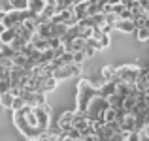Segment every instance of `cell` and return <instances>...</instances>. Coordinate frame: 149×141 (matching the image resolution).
Returning <instances> with one entry per match:
<instances>
[{
  "mask_svg": "<svg viewBox=\"0 0 149 141\" xmlns=\"http://www.w3.org/2000/svg\"><path fill=\"white\" fill-rule=\"evenodd\" d=\"M49 117H51L49 104L42 105V107H25L23 111L13 113V124L23 135H26V139L42 138L51 130Z\"/></svg>",
  "mask_w": 149,
  "mask_h": 141,
  "instance_id": "obj_1",
  "label": "cell"
},
{
  "mask_svg": "<svg viewBox=\"0 0 149 141\" xmlns=\"http://www.w3.org/2000/svg\"><path fill=\"white\" fill-rule=\"evenodd\" d=\"M95 98H98V91L93 87L91 79L79 77L76 83V111L81 115H87Z\"/></svg>",
  "mask_w": 149,
  "mask_h": 141,
  "instance_id": "obj_2",
  "label": "cell"
},
{
  "mask_svg": "<svg viewBox=\"0 0 149 141\" xmlns=\"http://www.w3.org/2000/svg\"><path fill=\"white\" fill-rule=\"evenodd\" d=\"M142 68L138 64H123L117 66V83H127V85H136Z\"/></svg>",
  "mask_w": 149,
  "mask_h": 141,
  "instance_id": "obj_3",
  "label": "cell"
},
{
  "mask_svg": "<svg viewBox=\"0 0 149 141\" xmlns=\"http://www.w3.org/2000/svg\"><path fill=\"white\" fill-rule=\"evenodd\" d=\"M83 75V66H77V64H68V66H61V68L55 70L53 77L61 83V81H66L70 77H79Z\"/></svg>",
  "mask_w": 149,
  "mask_h": 141,
  "instance_id": "obj_4",
  "label": "cell"
},
{
  "mask_svg": "<svg viewBox=\"0 0 149 141\" xmlns=\"http://www.w3.org/2000/svg\"><path fill=\"white\" fill-rule=\"evenodd\" d=\"M19 98H23V100L26 102V105H29V107H42V105L47 104V98H45V94L36 92V91H29V88L21 91Z\"/></svg>",
  "mask_w": 149,
  "mask_h": 141,
  "instance_id": "obj_5",
  "label": "cell"
},
{
  "mask_svg": "<svg viewBox=\"0 0 149 141\" xmlns=\"http://www.w3.org/2000/svg\"><path fill=\"white\" fill-rule=\"evenodd\" d=\"M119 126H121V132L123 134H130V132H138V120L136 117L132 115H127V113L121 111V117H119Z\"/></svg>",
  "mask_w": 149,
  "mask_h": 141,
  "instance_id": "obj_6",
  "label": "cell"
},
{
  "mask_svg": "<svg viewBox=\"0 0 149 141\" xmlns=\"http://www.w3.org/2000/svg\"><path fill=\"white\" fill-rule=\"evenodd\" d=\"M74 119H76V109H74V111L61 113V117H58V120H57V126H58V130H61L64 135L74 128Z\"/></svg>",
  "mask_w": 149,
  "mask_h": 141,
  "instance_id": "obj_7",
  "label": "cell"
},
{
  "mask_svg": "<svg viewBox=\"0 0 149 141\" xmlns=\"http://www.w3.org/2000/svg\"><path fill=\"white\" fill-rule=\"evenodd\" d=\"M57 85L58 81L55 77H36V92H42V94L53 92L57 91Z\"/></svg>",
  "mask_w": 149,
  "mask_h": 141,
  "instance_id": "obj_8",
  "label": "cell"
},
{
  "mask_svg": "<svg viewBox=\"0 0 149 141\" xmlns=\"http://www.w3.org/2000/svg\"><path fill=\"white\" fill-rule=\"evenodd\" d=\"M115 30H119V32H123V34H136L138 26H136L134 19H128V21H125V19H119V23L115 25Z\"/></svg>",
  "mask_w": 149,
  "mask_h": 141,
  "instance_id": "obj_9",
  "label": "cell"
},
{
  "mask_svg": "<svg viewBox=\"0 0 149 141\" xmlns=\"http://www.w3.org/2000/svg\"><path fill=\"white\" fill-rule=\"evenodd\" d=\"M100 75L106 83H117V68L115 66H102Z\"/></svg>",
  "mask_w": 149,
  "mask_h": 141,
  "instance_id": "obj_10",
  "label": "cell"
},
{
  "mask_svg": "<svg viewBox=\"0 0 149 141\" xmlns=\"http://www.w3.org/2000/svg\"><path fill=\"white\" fill-rule=\"evenodd\" d=\"M115 94H117V83H106L102 88H98V96L104 98L106 102H108L111 96H115Z\"/></svg>",
  "mask_w": 149,
  "mask_h": 141,
  "instance_id": "obj_11",
  "label": "cell"
},
{
  "mask_svg": "<svg viewBox=\"0 0 149 141\" xmlns=\"http://www.w3.org/2000/svg\"><path fill=\"white\" fill-rule=\"evenodd\" d=\"M72 11H74V15H76L77 19H85V17H89V2H76L74 4V8H72Z\"/></svg>",
  "mask_w": 149,
  "mask_h": 141,
  "instance_id": "obj_12",
  "label": "cell"
},
{
  "mask_svg": "<svg viewBox=\"0 0 149 141\" xmlns=\"http://www.w3.org/2000/svg\"><path fill=\"white\" fill-rule=\"evenodd\" d=\"M34 47L36 51H40V53H44V51H49L51 47H49V40H44V38H40L38 34H34V38H32V44H30Z\"/></svg>",
  "mask_w": 149,
  "mask_h": 141,
  "instance_id": "obj_13",
  "label": "cell"
},
{
  "mask_svg": "<svg viewBox=\"0 0 149 141\" xmlns=\"http://www.w3.org/2000/svg\"><path fill=\"white\" fill-rule=\"evenodd\" d=\"M119 117H121L119 109L108 107V109H106V113H104V122L106 124H115V122H119Z\"/></svg>",
  "mask_w": 149,
  "mask_h": 141,
  "instance_id": "obj_14",
  "label": "cell"
},
{
  "mask_svg": "<svg viewBox=\"0 0 149 141\" xmlns=\"http://www.w3.org/2000/svg\"><path fill=\"white\" fill-rule=\"evenodd\" d=\"M45 0H30V4H29V11L30 13H34V15H42L44 13V10H45Z\"/></svg>",
  "mask_w": 149,
  "mask_h": 141,
  "instance_id": "obj_15",
  "label": "cell"
},
{
  "mask_svg": "<svg viewBox=\"0 0 149 141\" xmlns=\"http://www.w3.org/2000/svg\"><path fill=\"white\" fill-rule=\"evenodd\" d=\"M68 26L66 25H53L51 26V38H58V40H64L66 34H68Z\"/></svg>",
  "mask_w": 149,
  "mask_h": 141,
  "instance_id": "obj_16",
  "label": "cell"
},
{
  "mask_svg": "<svg viewBox=\"0 0 149 141\" xmlns=\"http://www.w3.org/2000/svg\"><path fill=\"white\" fill-rule=\"evenodd\" d=\"M15 38H17V32H15L13 28H6L2 32V36H0V41H2L4 45H11L15 41Z\"/></svg>",
  "mask_w": 149,
  "mask_h": 141,
  "instance_id": "obj_17",
  "label": "cell"
},
{
  "mask_svg": "<svg viewBox=\"0 0 149 141\" xmlns=\"http://www.w3.org/2000/svg\"><path fill=\"white\" fill-rule=\"evenodd\" d=\"M15 94L13 92H8V94H4V96H0V107H4V109H11L13 107V102H15Z\"/></svg>",
  "mask_w": 149,
  "mask_h": 141,
  "instance_id": "obj_18",
  "label": "cell"
},
{
  "mask_svg": "<svg viewBox=\"0 0 149 141\" xmlns=\"http://www.w3.org/2000/svg\"><path fill=\"white\" fill-rule=\"evenodd\" d=\"M29 4H30V0H11V8L17 11H26Z\"/></svg>",
  "mask_w": 149,
  "mask_h": 141,
  "instance_id": "obj_19",
  "label": "cell"
},
{
  "mask_svg": "<svg viewBox=\"0 0 149 141\" xmlns=\"http://www.w3.org/2000/svg\"><path fill=\"white\" fill-rule=\"evenodd\" d=\"M136 40L142 41V44H149V28H138L136 30Z\"/></svg>",
  "mask_w": 149,
  "mask_h": 141,
  "instance_id": "obj_20",
  "label": "cell"
},
{
  "mask_svg": "<svg viewBox=\"0 0 149 141\" xmlns=\"http://www.w3.org/2000/svg\"><path fill=\"white\" fill-rule=\"evenodd\" d=\"M25 107H29V105H26V102L25 100H23V98H15V102H13V107H11V111H23V109H25Z\"/></svg>",
  "mask_w": 149,
  "mask_h": 141,
  "instance_id": "obj_21",
  "label": "cell"
},
{
  "mask_svg": "<svg viewBox=\"0 0 149 141\" xmlns=\"http://www.w3.org/2000/svg\"><path fill=\"white\" fill-rule=\"evenodd\" d=\"M11 10H13L11 8V0H0V11L2 13H10Z\"/></svg>",
  "mask_w": 149,
  "mask_h": 141,
  "instance_id": "obj_22",
  "label": "cell"
},
{
  "mask_svg": "<svg viewBox=\"0 0 149 141\" xmlns=\"http://www.w3.org/2000/svg\"><path fill=\"white\" fill-rule=\"evenodd\" d=\"M49 47L53 51H57V49H61V47H64V41L58 40V38H51V40H49Z\"/></svg>",
  "mask_w": 149,
  "mask_h": 141,
  "instance_id": "obj_23",
  "label": "cell"
},
{
  "mask_svg": "<svg viewBox=\"0 0 149 141\" xmlns=\"http://www.w3.org/2000/svg\"><path fill=\"white\" fill-rule=\"evenodd\" d=\"M125 135H127V141H142L143 132H130V134H125Z\"/></svg>",
  "mask_w": 149,
  "mask_h": 141,
  "instance_id": "obj_24",
  "label": "cell"
},
{
  "mask_svg": "<svg viewBox=\"0 0 149 141\" xmlns=\"http://www.w3.org/2000/svg\"><path fill=\"white\" fill-rule=\"evenodd\" d=\"M11 79V70L0 66V81H10Z\"/></svg>",
  "mask_w": 149,
  "mask_h": 141,
  "instance_id": "obj_25",
  "label": "cell"
},
{
  "mask_svg": "<svg viewBox=\"0 0 149 141\" xmlns=\"http://www.w3.org/2000/svg\"><path fill=\"white\" fill-rule=\"evenodd\" d=\"M8 92H11V83L10 81H0V96H4Z\"/></svg>",
  "mask_w": 149,
  "mask_h": 141,
  "instance_id": "obj_26",
  "label": "cell"
},
{
  "mask_svg": "<svg viewBox=\"0 0 149 141\" xmlns=\"http://www.w3.org/2000/svg\"><path fill=\"white\" fill-rule=\"evenodd\" d=\"M83 53H85V57H87V60H89V58H93L96 53H98V51H96L93 45H89V44H87V47H85V51H83Z\"/></svg>",
  "mask_w": 149,
  "mask_h": 141,
  "instance_id": "obj_27",
  "label": "cell"
},
{
  "mask_svg": "<svg viewBox=\"0 0 149 141\" xmlns=\"http://www.w3.org/2000/svg\"><path fill=\"white\" fill-rule=\"evenodd\" d=\"M123 6L127 8V10H130V11H132L136 6H138V0H123Z\"/></svg>",
  "mask_w": 149,
  "mask_h": 141,
  "instance_id": "obj_28",
  "label": "cell"
},
{
  "mask_svg": "<svg viewBox=\"0 0 149 141\" xmlns=\"http://www.w3.org/2000/svg\"><path fill=\"white\" fill-rule=\"evenodd\" d=\"M66 138H72V139H79V138H81V134H79V132L76 130V128H72V130H70L68 134H66Z\"/></svg>",
  "mask_w": 149,
  "mask_h": 141,
  "instance_id": "obj_29",
  "label": "cell"
},
{
  "mask_svg": "<svg viewBox=\"0 0 149 141\" xmlns=\"http://www.w3.org/2000/svg\"><path fill=\"white\" fill-rule=\"evenodd\" d=\"M108 4L111 8H115V6H121V4H123V0H108Z\"/></svg>",
  "mask_w": 149,
  "mask_h": 141,
  "instance_id": "obj_30",
  "label": "cell"
},
{
  "mask_svg": "<svg viewBox=\"0 0 149 141\" xmlns=\"http://www.w3.org/2000/svg\"><path fill=\"white\" fill-rule=\"evenodd\" d=\"M77 141H96V139H95V135H81Z\"/></svg>",
  "mask_w": 149,
  "mask_h": 141,
  "instance_id": "obj_31",
  "label": "cell"
},
{
  "mask_svg": "<svg viewBox=\"0 0 149 141\" xmlns=\"http://www.w3.org/2000/svg\"><path fill=\"white\" fill-rule=\"evenodd\" d=\"M143 135H146V138H149V124L146 126V130H143Z\"/></svg>",
  "mask_w": 149,
  "mask_h": 141,
  "instance_id": "obj_32",
  "label": "cell"
},
{
  "mask_svg": "<svg viewBox=\"0 0 149 141\" xmlns=\"http://www.w3.org/2000/svg\"><path fill=\"white\" fill-rule=\"evenodd\" d=\"M4 30H6V26H4L2 23H0V36H2V32H4Z\"/></svg>",
  "mask_w": 149,
  "mask_h": 141,
  "instance_id": "obj_33",
  "label": "cell"
},
{
  "mask_svg": "<svg viewBox=\"0 0 149 141\" xmlns=\"http://www.w3.org/2000/svg\"><path fill=\"white\" fill-rule=\"evenodd\" d=\"M26 141H40V138H32V139H26Z\"/></svg>",
  "mask_w": 149,
  "mask_h": 141,
  "instance_id": "obj_34",
  "label": "cell"
},
{
  "mask_svg": "<svg viewBox=\"0 0 149 141\" xmlns=\"http://www.w3.org/2000/svg\"><path fill=\"white\" fill-rule=\"evenodd\" d=\"M2 47H4V44H2V41H0V51H2Z\"/></svg>",
  "mask_w": 149,
  "mask_h": 141,
  "instance_id": "obj_35",
  "label": "cell"
},
{
  "mask_svg": "<svg viewBox=\"0 0 149 141\" xmlns=\"http://www.w3.org/2000/svg\"><path fill=\"white\" fill-rule=\"evenodd\" d=\"M147 70H149V66H147Z\"/></svg>",
  "mask_w": 149,
  "mask_h": 141,
  "instance_id": "obj_36",
  "label": "cell"
}]
</instances>
